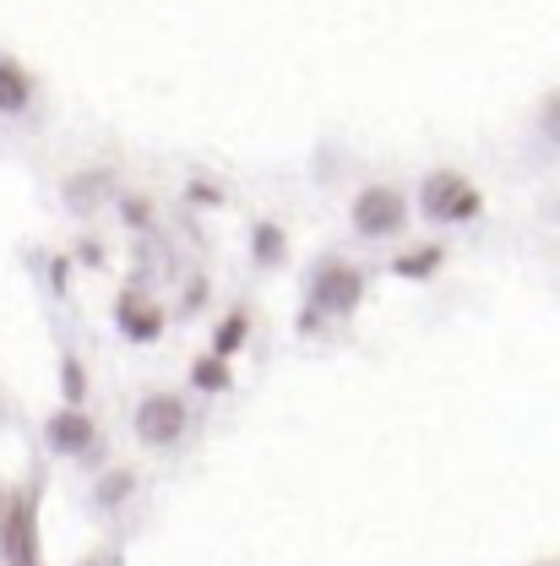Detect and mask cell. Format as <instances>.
Returning <instances> with one entry per match:
<instances>
[{
	"label": "cell",
	"mask_w": 560,
	"mask_h": 566,
	"mask_svg": "<svg viewBox=\"0 0 560 566\" xmlns=\"http://www.w3.org/2000/svg\"><path fill=\"white\" fill-rule=\"evenodd\" d=\"M420 197H424V212H430L435 223H468V218L479 212V191H474L463 175H446V169L424 180Z\"/></svg>",
	"instance_id": "obj_1"
},
{
	"label": "cell",
	"mask_w": 560,
	"mask_h": 566,
	"mask_svg": "<svg viewBox=\"0 0 560 566\" xmlns=\"http://www.w3.org/2000/svg\"><path fill=\"white\" fill-rule=\"evenodd\" d=\"M403 197L392 191V186H370V191H359V202H353V229L359 234H398L403 229Z\"/></svg>",
	"instance_id": "obj_2"
},
{
	"label": "cell",
	"mask_w": 560,
	"mask_h": 566,
	"mask_svg": "<svg viewBox=\"0 0 560 566\" xmlns=\"http://www.w3.org/2000/svg\"><path fill=\"white\" fill-rule=\"evenodd\" d=\"M180 430H186V403L175 392H152L137 409V436L147 447H169V441H180Z\"/></svg>",
	"instance_id": "obj_3"
},
{
	"label": "cell",
	"mask_w": 560,
	"mask_h": 566,
	"mask_svg": "<svg viewBox=\"0 0 560 566\" xmlns=\"http://www.w3.org/2000/svg\"><path fill=\"white\" fill-rule=\"evenodd\" d=\"M0 551L6 566H39V539H33V501L17 495L6 506V523H0Z\"/></svg>",
	"instance_id": "obj_4"
},
{
	"label": "cell",
	"mask_w": 560,
	"mask_h": 566,
	"mask_svg": "<svg viewBox=\"0 0 560 566\" xmlns=\"http://www.w3.org/2000/svg\"><path fill=\"white\" fill-rule=\"evenodd\" d=\"M353 305H359V273L344 268V262H327V268L316 273V311H327V316H349Z\"/></svg>",
	"instance_id": "obj_5"
},
{
	"label": "cell",
	"mask_w": 560,
	"mask_h": 566,
	"mask_svg": "<svg viewBox=\"0 0 560 566\" xmlns=\"http://www.w3.org/2000/svg\"><path fill=\"white\" fill-rule=\"evenodd\" d=\"M120 327H126L131 338H141V344H147V338H158L163 316H158V311H152L141 294H126V300H120Z\"/></svg>",
	"instance_id": "obj_6"
},
{
	"label": "cell",
	"mask_w": 560,
	"mask_h": 566,
	"mask_svg": "<svg viewBox=\"0 0 560 566\" xmlns=\"http://www.w3.org/2000/svg\"><path fill=\"white\" fill-rule=\"evenodd\" d=\"M50 441H55L61 452H82V447L93 441V424L82 420V415H61V420L50 424Z\"/></svg>",
	"instance_id": "obj_7"
},
{
	"label": "cell",
	"mask_w": 560,
	"mask_h": 566,
	"mask_svg": "<svg viewBox=\"0 0 560 566\" xmlns=\"http://www.w3.org/2000/svg\"><path fill=\"white\" fill-rule=\"evenodd\" d=\"M28 93H33V87H28V76L11 66V61H0V109H6V115L28 109Z\"/></svg>",
	"instance_id": "obj_8"
},
{
	"label": "cell",
	"mask_w": 560,
	"mask_h": 566,
	"mask_svg": "<svg viewBox=\"0 0 560 566\" xmlns=\"http://www.w3.org/2000/svg\"><path fill=\"white\" fill-rule=\"evenodd\" d=\"M430 268H435V251H414L398 262V273H430Z\"/></svg>",
	"instance_id": "obj_9"
},
{
	"label": "cell",
	"mask_w": 560,
	"mask_h": 566,
	"mask_svg": "<svg viewBox=\"0 0 560 566\" xmlns=\"http://www.w3.org/2000/svg\"><path fill=\"white\" fill-rule=\"evenodd\" d=\"M197 381H202V387H223V365H218V359H202V365H197Z\"/></svg>",
	"instance_id": "obj_10"
},
{
	"label": "cell",
	"mask_w": 560,
	"mask_h": 566,
	"mask_svg": "<svg viewBox=\"0 0 560 566\" xmlns=\"http://www.w3.org/2000/svg\"><path fill=\"white\" fill-rule=\"evenodd\" d=\"M240 327H245L240 316H234V322H223V333H218V349H223V354H229L234 344H240Z\"/></svg>",
	"instance_id": "obj_11"
},
{
	"label": "cell",
	"mask_w": 560,
	"mask_h": 566,
	"mask_svg": "<svg viewBox=\"0 0 560 566\" xmlns=\"http://www.w3.org/2000/svg\"><path fill=\"white\" fill-rule=\"evenodd\" d=\"M6 506H11V501H6V495H0V523H6Z\"/></svg>",
	"instance_id": "obj_12"
}]
</instances>
